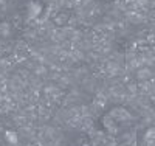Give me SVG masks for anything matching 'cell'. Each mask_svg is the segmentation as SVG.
<instances>
[{"instance_id":"6da1fadb","label":"cell","mask_w":155,"mask_h":146,"mask_svg":"<svg viewBox=\"0 0 155 146\" xmlns=\"http://www.w3.org/2000/svg\"><path fill=\"white\" fill-rule=\"evenodd\" d=\"M99 123L104 132L113 137H118L135 126L137 115L126 106H113L101 115Z\"/></svg>"}]
</instances>
